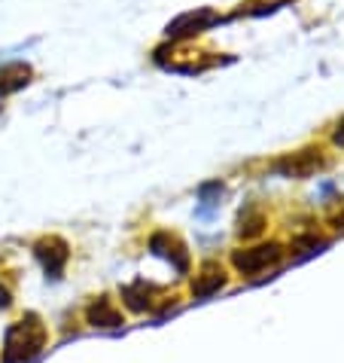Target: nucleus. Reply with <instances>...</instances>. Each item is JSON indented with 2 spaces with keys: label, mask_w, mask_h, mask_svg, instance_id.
<instances>
[{
  "label": "nucleus",
  "mask_w": 344,
  "mask_h": 363,
  "mask_svg": "<svg viewBox=\"0 0 344 363\" xmlns=\"http://www.w3.org/2000/svg\"><path fill=\"white\" fill-rule=\"evenodd\" d=\"M219 287H226V272H222L219 263L207 259V263L198 269L195 281H192V294H195L198 299H205V296H214Z\"/></svg>",
  "instance_id": "0eeeda50"
},
{
  "label": "nucleus",
  "mask_w": 344,
  "mask_h": 363,
  "mask_svg": "<svg viewBox=\"0 0 344 363\" xmlns=\"http://www.w3.org/2000/svg\"><path fill=\"white\" fill-rule=\"evenodd\" d=\"M332 223H336L338 229H344V208H341V214H336V220H332Z\"/></svg>",
  "instance_id": "f8f14e48"
},
{
  "label": "nucleus",
  "mask_w": 344,
  "mask_h": 363,
  "mask_svg": "<svg viewBox=\"0 0 344 363\" xmlns=\"http://www.w3.org/2000/svg\"><path fill=\"white\" fill-rule=\"evenodd\" d=\"M283 257V250L277 241H268V245H256V247H247V250H235V257H231V263L241 275H259V272H265L268 266H277Z\"/></svg>",
  "instance_id": "f03ea898"
},
{
  "label": "nucleus",
  "mask_w": 344,
  "mask_h": 363,
  "mask_svg": "<svg viewBox=\"0 0 344 363\" xmlns=\"http://www.w3.org/2000/svg\"><path fill=\"white\" fill-rule=\"evenodd\" d=\"M34 254H37L40 263H43V269H46L49 278H62V272H64L67 259H70V247H67L64 238L49 235V238H40V241H37V245H34Z\"/></svg>",
  "instance_id": "7ed1b4c3"
},
{
  "label": "nucleus",
  "mask_w": 344,
  "mask_h": 363,
  "mask_svg": "<svg viewBox=\"0 0 344 363\" xmlns=\"http://www.w3.org/2000/svg\"><path fill=\"white\" fill-rule=\"evenodd\" d=\"M149 250H153V254H159V257H165V259H171L177 272H186V269H189V254H186V247L180 245V241L171 235V232H156V235L149 238Z\"/></svg>",
  "instance_id": "423d86ee"
},
{
  "label": "nucleus",
  "mask_w": 344,
  "mask_h": 363,
  "mask_svg": "<svg viewBox=\"0 0 344 363\" xmlns=\"http://www.w3.org/2000/svg\"><path fill=\"white\" fill-rule=\"evenodd\" d=\"M320 165H323L320 150H299V153L283 156L280 162L275 165V171H277V174H283V177H308Z\"/></svg>",
  "instance_id": "20e7f679"
},
{
  "label": "nucleus",
  "mask_w": 344,
  "mask_h": 363,
  "mask_svg": "<svg viewBox=\"0 0 344 363\" xmlns=\"http://www.w3.org/2000/svg\"><path fill=\"white\" fill-rule=\"evenodd\" d=\"M161 296V290L156 284H147V281H134V284H128L122 290V299L131 311H147L153 308V299Z\"/></svg>",
  "instance_id": "1a4fd4ad"
},
{
  "label": "nucleus",
  "mask_w": 344,
  "mask_h": 363,
  "mask_svg": "<svg viewBox=\"0 0 344 363\" xmlns=\"http://www.w3.org/2000/svg\"><path fill=\"white\" fill-rule=\"evenodd\" d=\"M86 320L92 327H122V311L113 306V299L101 296L86 308Z\"/></svg>",
  "instance_id": "6e6552de"
},
{
  "label": "nucleus",
  "mask_w": 344,
  "mask_h": 363,
  "mask_svg": "<svg viewBox=\"0 0 344 363\" xmlns=\"http://www.w3.org/2000/svg\"><path fill=\"white\" fill-rule=\"evenodd\" d=\"M49 333L43 327V320L37 315H25L22 320L9 324L6 339H4V363H28L34 360L40 351L46 348Z\"/></svg>",
  "instance_id": "f257e3e1"
},
{
  "label": "nucleus",
  "mask_w": 344,
  "mask_h": 363,
  "mask_svg": "<svg viewBox=\"0 0 344 363\" xmlns=\"http://www.w3.org/2000/svg\"><path fill=\"white\" fill-rule=\"evenodd\" d=\"M217 22V16L210 13V9H198V13H183L180 18H174L168 28H165V34L171 40H180V37H192V34H198V31H205L207 25H214Z\"/></svg>",
  "instance_id": "39448f33"
},
{
  "label": "nucleus",
  "mask_w": 344,
  "mask_h": 363,
  "mask_svg": "<svg viewBox=\"0 0 344 363\" xmlns=\"http://www.w3.org/2000/svg\"><path fill=\"white\" fill-rule=\"evenodd\" d=\"M332 140H336L338 147H344V119L338 123V128H336V138H332Z\"/></svg>",
  "instance_id": "9b49d317"
},
{
  "label": "nucleus",
  "mask_w": 344,
  "mask_h": 363,
  "mask_svg": "<svg viewBox=\"0 0 344 363\" xmlns=\"http://www.w3.org/2000/svg\"><path fill=\"white\" fill-rule=\"evenodd\" d=\"M262 226H265V214H262L256 205H247L244 211H241V217H238V235H241V238L259 235Z\"/></svg>",
  "instance_id": "9d476101"
}]
</instances>
